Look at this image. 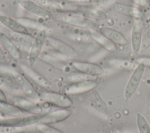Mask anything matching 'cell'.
<instances>
[{
	"label": "cell",
	"mask_w": 150,
	"mask_h": 133,
	"mask_svg": "<svg viewBox=\"0 0 150 133\" xmlns=\"http://www.w3.org/2000/svg\"><path fill=\"white\" fill-rule=\"evenodd\" d=\"M10 103L16 105L30 114L43 116L51 111L50 105L43 102L40 103L31 99H28L20 96L10 97Z\"/></svg>",
	"instance_id": "1"
},
{
	"label": "cell",
	"mask_w": 150,
	"mask_h": 133,
	"mask_svg": "<svg viewBox=\"0 0 150 133\" xmlns=\"http://www.w3.org/2000/svg\"><path fill=\"white\" fill-rule=\"evenodd\" d=\"M6 69L5 74H8L13 78L20 90L27 95L29 98L34 100H40V93L36 90L24 74H22L17 71L9 67H7Z\"/></svg>",
	"instance_id": "2"
},
{
	"label": "cell",
	"mask_w": 150,
	"mask_h": 133,
	"mask_svg": "<svg viewBox=\"0 0 150 133\" xmlns=\"http://www.w3.org/2000/svg\"><path fill=\"white\" fill-rule=\"evenodd\" d=\"M40 100L60 108H69L73 104V100L67 94L53 91H44L40 93Z\"/></svg>",
	"instance_id": "3"
},
{
	"label": "cell",
	"mask_w": 150,
	"mask_h": 133,
	"mask_svg": "<svg viewBox=\"0 0 150 133\" xmlns=\"http://www.w3.org/2000/svg\"><path fill=\"white\" fill-rule=\"evenodd\" d=\"M146 66L142 64H137L130 75L124 89V96L125 100L132 97L141 82Z\"/></svg>",
	"instance_id": "4"
},
{
	"label": "cell",
	"mask_w": 150,
	"mask_h": 133,
	"mask_svg": "<svg viewBox=\"0 0 150 133\" xmlns=\"http://www.w3.org/2000/svg\"><path fill=\"white\" fill-rule=\"evenodd\" d=\"M40 118L41 116L35 114H28L14 117H4L0 120V125L17 128H26L39 123Z\"/></svg>",
	"instance_id": "5"
},
{
	"label": "cell",
	"mask_w": 150,
	"mask_h": 133,
	"mask_svg": "<svg viewBox=\"0 0 150 133\" xmlns=\"http://www.w3.org/2000/svg\"><path fill=\"white\" fill-rule=\"evenodd\" d=\"M46 29L38 31L33 38V42L30 47V50L28 55V62L29 65L32 66L36 62L42 54L44 44L46 41Z\"/></svg>",
	"instance_id": "6"
},
{
	"label": "cell",
	"mask_w": 150,
	"mask_h": 133,
	"mask_svg": "<svg viewBox=\"0 0 150 133\" xmlns=\"http://www.w3.org/2000/svg\"><path fill=\"white\" fill-rule=\"evenodd\" d=\"M19 5L26 11L46 20L54 18L53 12L45 9L32 0H19Z\"/></svg>",
	"instance_id": "7"
},
{
	"label": "cell",
	"mask_w": 150,
	"mask_h": 133,
	"mask_svg": "<svg viewBox=\"0 0 150 133\" xmlns=\"http://www.w3.org/2000/svg\"><path fill=\"white\" fill-rule=\"evenodd\" d=\"M98 85L94 79L71 82L64 88V92L67 95L84 93L95 89Z\"/></svg>",
	"instance_id": "8"
},
{
	"label": "cell",
	"mask_w": 150,
	"mask_h": 133,
	"mask_svg": "<svg viewBox=\"0 0 150 133\" xmlns=\"http://www.w3.org/2000/svg\"><path fill=\"white\" fill-rule=\"evenodd\" d=\"M46 41L53 49L63 55L69 58H76L79 55L74 48L60 39L49 36L46 37Z\"/></svg>",
	"instance_id": "9"
},
{
	"label": "cell",
	"mask_w": 150,
	"mask_h": 133,
	"mask_svg": "<svg viewBox=\"0 0 150 133\" xmlns=\"http://www.w3.org/2000/svg\"><path fill=\"white\" fill-rule=\"evenodd\" d=\"M60 18L64 23L76 27L93 29L96 26L94 20L82 15L66 14L61 16Z\"/></svg>",
	"instance_id": "10"
},
{
	"label": "cell",
	"mask_w": 150,
	"mask_h": 133,
	"mask_svg": "<svg viewBox=\"0 0 150 133\" xmlns=\"http://www.w3.org/2000/svg\"><path fill=\"white\" fill-rule=\"evenodd\" d=\"M143 21L142 19H135L131 30V44L132 51L135 55L139 54L142 38Z\"/></svg>",
	"instance_id": "11"
},
{
	"label": "cell",
	"mask_w": 150,
	"mask_h": 133,
	"mask_svg": "<svg viewBox=\"0 0 150 133\" xmlns=\"http://www.w3.org/2000/svg\"><path fill=\"white\" fill-rule=\"evenodd\" d=\"M72 66L80 73L90 75L92 76H97L103 75L104 73V69L98 64L80 61H73Z\"/></svg>",
	"instance_id": "12"
},
{
	"label": "cell",
	"mask_w": 150,
	"mask_h": 133,
	"mask_svg": "<svg viewBox=\"0 0 150 133\" xmlns=\"http://www.w3.org/2000/svg\"><path fill=\"white\" fill-rule=\"evenodd\" d=\"M0 23L13 33L31 36L28 29L24 26L17 19L0 15Z\"/></svg>",
	"instance_id": "13"
},
{
	"label": "cell",
	"mask_w": 150,
	"mask_h": 133,
	"mask_svg": "<svg viewBox=\"0 0 150 133\" xmlns=\"http://www.w3.org/2000/svg\"><path fill=\"white\" fill-rule=\"evenodd\" d=\"M71 114V111L68 108H61L54 111H50L47 114L41 116L39 123L53 124L63 121L69 118Z\"/></svg>",
	"instance_id": "14"
},
{
	"label": "cell",
	"mask_w": 150,
	"mask_h": 133,
	"mask_svg": "<svg viewBox=\"0 0 150 133\" xmlns=\"http://www.w3.org/2000/svg\"><path fill=\"white\" fill-rule=\"evenodd\" d=\"M20 68L23 74L27 78L30 79L37 85L46 89H48L50 87V82L40 74L32 68L30 66L25 64H21Z\"/></svg>",
	"instance_id": "15"
},
{
	"label": "cell",
	"mask_w": 150,
	"mask_h": 133,
	"mask_svg": "<svg viewBox=\"0 0 150 133\" xmlns=\"http://www.w3.org/2000/svg\"><path fill=\"white\" fill-rule=\"evenodd\" d=\"M112 8L114 11L120 14L134 19H142L144 16L142 11L138 8L132 5L116 2L112 5Z\"/></svg>",
	"instance_id": "16"
},
{
	"label": "cell",
	"mask_w": 150,
	"mask_h": 133,
	"mask_svg": "<svg viewBox=\"0 0 150 133\" xmlns=\"http://www.w3.org/2000/svg\"><path fill=\"white\" fill-rule=\"evenodd\" d=\"M0 43L7 53L15 60H18L21 57V54L13 43V40L6 34L0 32Z\"/></svg>",
	"instance_id": "17"
},
{
	"label": "cell",
	"mask_w": 150,
	"mask_h": 133,
	"mask_svg": "<svg viewBox=\"0 0 150 133\" xmlns=\"http://www.w3.org/2000/svg\"><path fill=\"white\" fill-rule=\"evenodd\" d=\"M99 32L116 45L125 46L128 43L127 39L122 33L114 29L107 27H102L100 28Z\"/></svg>",
	"instance_id": "18"
},
{
	"label": "cell",
	"mask_w": 150,
	"mask_h": 133,
	"mask_svg": "<svg viewBox=\"0 0 150 133\" xmlns=\"http://www.w3.org/2000/svg\"><path fill=\"white\" fill-rule=\"evenodd\" d=\"M0 113L9 117H19L29 114L16 105L8 102H0Z\"/></svg>",
	"instance_id": "19"
},
{
	"label": "cell",
	"mask_w": 150,
	"mask_h": 133,
	"mask_svg": "<svg viewBox=\"0 0 150 133\" xmlns=\"http://www.w3.org/2000/svg\"><path fill=\"white\" fill-rule=\"evenodd\" d=\"M90 36L97 43L105 50L111 52H115L117 51L118 48L117 45L103 35L100 32L92 30L90 32Z\"/></svg>",
	"instance_id": "20"
},
{
	"label": "cell",
	"mask_w": 150,
	"mask_h": 133,
	"mask_svg": "<svg viewBox=\"0 0 150 133\" xmlns=\"http://www.w3.org/2000/svg\"><path fill=\"white\" fill-rule=\"evenodd\" d=\"M79 12L82 16L93 20L103 21L108 19L107 15L103 11L96 8H81Z\"/></svg>",
	"instance_id": "21"
},
{
	"label": "cell",
	"mask_w": 150,
	"mask_h": 133,
	"mask_svg": "<svg viewBox=\"0 0 150 133\" xmlns=\"http://www.w3.org/2000/svg\"><path fill=\"white\" fill-rule=\"evenodd\" d=\"M42 62L50 65L57 69L64 70L66 68V64L60 59L47 53L41 54L39 58Z\"/></svg>",
	"instance_id": "22"
},
{
	"label": "cell",
	"mask_w": 150,
	"mask_h": 133,
	"mask_svg": "<svg viewBox=\"0 0 150 133\" xmlns=\"http://www.w3.org/2000/svg\"><path fill=\"white\" fill-rule=\"evenodd\" d=\"M53 13H63V8L53 0H32Z\"/></svg>",
	"instance_id": "23"
},
{
	"label": "cell",
	"mask_w": 150,
	"mask_h": 133,
	"mask_svg": "<svg viewBox=\"0 0 150 133\" xmlns=\"http://www.w3.org/2000/svg\"><path fill=\"white\" fill-rule=\"evenodd\" d=\"M17 19L27 29L30 28L31 29L38 30L39 31L42 29H45V26L36 20L28 18H17Z\"/></svg>",
	"instance_id": "24"
},
{
	"label": "cell",
	"mask_w": 150,
	"mask_h": 133,
	"mask_svg": "<svg viewBox=\"0 0 150 133\" xmlns=\"http://www.w3.org/2000/svg\"><path fill=\"white\" fill-rule=\"evenodd\" d=\"M136 124L139 133H150V126L146 118L141 114L136 116Z\"/></svg>",
	"instance_id": "25"
},
{
	"label": "cell",
	"mask_w": 150,
	"mask_h": 133,
	"mask_svg": "<svg viewBox=\"0 0 150 133\" xmlns=\"http://www.w3.org/2000/svg\"><path fill=\"white\" fill-rule=\"evenodd\" d=\"M11 39L15 42L23 45L27 47H30L34 37H32L31 36L21 34L17 33H12L11 34Z\"/></svg>",
	"instance_id": "26"
},
{
	"label": "cell",
	"mask_w": 150,
	"mask_h": 133,
	"mask_svg": "<svg viewBox=\"0 0 150 133\" xmlns=\"http://www.w3.org/2000/svg\"><path fill=\"white\" fill-rule=\"evenodd\" d=\"M35 128L40 133H64L48 124L38 123L35 125Z\"/></svg>",
	"instance_id": "27"
},
{
	"label": "cell",
	"mask_w": 150,
	"mask_h": 133,
	"mask_svg": "<svg viewBox=\"0 0 150 133\" xmlns=\"http://www.w3.org/2000/svg\"><path fill=\"white\" fill-rule=\"evenodd\" d=\"M150 47V26L142 36L139 54L145 51L148 48Z\"/></svg>",
	"instance_id": "28"
},
{
	"label": "cell",
	"mask_w": 150,
	"mask_h": 133,
	"mask_svg": "<svg viewBox=\"0 0 150 133\" xmlns=\"http://www.w3.org/2000/svg\"><path fill=\"white\" fill-rule=\"evenodd\" d=\"M26 128H17L0 125V133H24Z\"/></svg>",
	"instance_id": "29"
},
{
	"label": "cell",
	"mask_w": 150,
	"mask_h": 133,
	"mask_svg": "<svg viewBox=\"0 0 150 133\" xmlns=\"http://www.w3.org/2000/svg\"><path fill=\"white\" fill-rule=\"evenodd\" d=\"M94 76L80 73V74H75L74 75L70 76L69 80L71 81V82H74L83 81V80H90V79H94Z\"/></svg>",
	"instance_id": "30"
},
{
	"label": "cell",
	"mask_w": 150,
	"mask_h": 133,
	"mask_svg": "<svg viewBox=\"0 0 150 133\" xmlns=\"http://www.w3.org/2000/svg\"><path fill=\"white\" fill-rule=\"evenodd\" d=\"M137 64H142L146 67L150 68V57H142L135 60Z\"/></svg>",
	"instance_id": "31"
},
{
	"label": "cell",
	"mask_w": 150,
	"mask_h": 133,
	"mask_svg": "<svg viewBox=\"0 0 150 133\" xmlns=\"http://www.w3.org/2000/svg\"><path fill=\"white\" fill-rule=\"evenodd\" d=\"M69 2L83 4H96L100 0H66Z\"/></svg>",
	"instance_id": "32"
},
{
	"label": "cell",
	"mask_w": 150,
	"mask_h": 133,
	"mask_svg": "<svg viewBox=\"0 0 150 133\" xmlns=\"http://www.w3.org/2000/svg\"><path fill=\"white\" fill-rule=\"evenodd\" d=\"M135 4L140 6H145L148 5V0H130Z\"/></svg>",
	"instance_id": "33"
},
{
	"label": "cell",
	"mask_w": 150,
	"mask_h": 133,
	"mask_svg": "<svg viewBox=\"0 0 150 133\" xmlns=\"http://www.w3.org/2000/svg\"><path fill=\"white\" fill-rule=\"evenodd\" d=\"M0 61H2V62H6L7 61V58H6V56L2 49V48L1 47V46H0Z\"/></svg>",
	"instance_id": "34"
},
{
	"label": "cell",
	"mask_w": 150,
	"mask_h": 133,
	"mask_svg": "<svg viewBox=\"0 0 150 133\" xmlns=\"http://www.w3.org/2000/svg\"><path fill=\"white\" fill-rule=\"evenodd\" d=\"M0 102H8V98L2 89L0 88Z\"/></svg>",
	"instance_id": "35"
},
{
	"label": "cell",
	"mask_w": 150,
	"mask_h": 133,
	"mask_svg": "<svg viewBox=\"0 0 150 133\" xmlns=\"http://www.w3.org/2000/svg\"><path fill=\"white\" fill-rule=\"evenodd\" d=\"M146 117L147 119L150 121V113H147L146 114Z\"/></svg>",
	"instance_id": "36"
},
{
	"label": "cell",
	"mask_w": 150,
	"mask_h": 133,
	"mask_svg": "<svg viewBox=\"0 0 150 133\" xmlns=\"http://www.w3.org/2000/svg\"><path fill=\"white\" fill-rule=\"evenodd\" d=\"M111 133H120V132L118 130H115V129H113V130H111Z\"/></svg>",
	"instance_id": "37"
},
{
	"label": "cell",
	"mask_w": 150,
	"mask_h": 133,
	"mask_svg": "<svg viewBox=\"0 0 150 133\" xmlns=\"http://www.w3.org/2000/svg\"><path fill=\"white\" fill-rule=\"evenodd\" d=\"M148 5L150 7V0H148Z\"/></svg>",
	"instance_id": "38"
},
{
	"label": "cell",
	"mask_w": 150,
	"mask_h": 133,
	"mask_svg": "<svg viewBox=\"0 0 150 133\" xmlns=\"http://www.w3.org/2000/svg\"><path fill=\"white\" fill-rule=\"evenodd\" d=\"M148 68V71H149V75H150V68Z\"/></svg>",
	"instance_id": "39"
},
{
	"label": "cell",
	"mask_w": 150,
	"mask_h": 133,
	"mask_svg": "<svg viewBox=\"0 0 150 133\" xmlns=\"http://www.w3.org/2000/svg\"><path fill=\"white\" fill-rule=\"evenodd\" d=\"M0 114H1V113H0Z\"/></svg>",
	"instance_id": "40"
}]
</instances>
